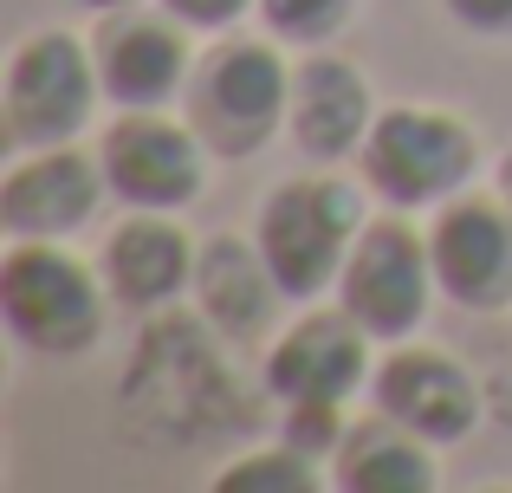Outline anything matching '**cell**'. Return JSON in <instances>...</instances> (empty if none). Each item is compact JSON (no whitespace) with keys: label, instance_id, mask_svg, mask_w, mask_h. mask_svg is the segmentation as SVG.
I'll list each match as a JSON object with an SVG mask.
<instances>
[{"label":"cell","instance_id":"5","mask_svg":"<svg viewBox=\"0 0 512 493\" xmlns=\"http://www.w3.org/2000/svg\"><path fill=\"white\" fill-rule=\"evenodd\" d=\"M435 253H428V234H415L402 215H376L357 228L350 241V260L338 273V305L357 318L370 338H409L428 318V299H435Z\"/></svg>","mask_w":512,"mask_h":493},{"label":"cell","instance_id":"22","mask_svg":"<svg viewBox=\"0 0 512 493\" xmlns=\"http://www.w3.org/2000/svg\"><path fill=\"white\" fill-rule=\"evenodd\" d=\"M78 7H91V13H117V7H137V0H78Z\"/></svg>","mask_w":512,"mask_h":493},{"label":"cell","instance_id":"11","mask_svg":"<svg viewBox=\"0 0 512 493\" xmlns=\"http://www.w3.org/2000/svg\"><path fill=\"white\" fill-rule=\"evenodd\" d=\"M91 59H98L104 98L124 104V111L163 104L188 85V39L169 7L163 13H137V7L104 13L98 33H91Z\"/></svg>","mask_w":512,"mask_h":493},{"label":"cell","instance_id":"8","mask_svg":"<svg viewBox=\"0 0 512 493\" xmlns=\"http://www.w3.org/2000/svg\"><path fill=\"white\" fill-rule=\"evenodd\" d=\"M441 299L467 312H506L512 305V202L487 195H448L428 228Z\"/></svg>","mask_w":512,"mask_h":493},{"label":"cell","instance_id":"7","mask_svg":"<svg viewBox=\"0 0 512 493\" xmlns=\"http://www.w3.org/2000/svg\"><path fill=\"white\" fill-rule=\"evenodd\" d=\"M98 163L124 208H182L201 189V137L195 124L163 117V104L117 117L98 143Z\"/></svg>","mask_w":512,"mask_h":493},{"label":"cell","instance_id":"6","mask_svg":"<svg viewBox=\"0 0 512 493\" xmlns=\"http://www.w3.org/2000/svg\"><path fill=\"white\" fill-rule=\"evenodd\" d=\"M98 59H91V39L78 33H33L20 52L7 59V130L26 150H52V143H72L91 124V104H98Z\"/></svg>","mask_w":512,"mask_h":493},{"label":"cell","instance_id":"19","mask_svg":"<svg viewBox=\"0 0 512 493\" xmlns=\"http://www.w3.org/2000/svg\"><path fill=\"white\" fill-rule=\"evenodd\" d=\"M344 403H286V442L312 461H331L344 442Z\"/></svg>","mask_w":512,"mask_h":493},{"label":"cell","instance_id":"3","mask_svg":"<svg viewBox=\"0 0 512 493\" xmlns=\"http://www.w3.org/2000/svg\"><path fill=\"white\" fill-rule=\"evenodd\" d=\"M292 111V65L260 39H227L188 72V124L208 150L253 156Z\"/></svg>","mask_w":512,"mask_h":493},{"label":"cell","instance_id":"1","mask_svg":"<svg viewBox=\"0 0 512 493\" xmlns=\"http://www.w3.org/2000/svg\"><path fill=\"white\" fill-rule=\"evenodd\" d=\"M104 273L59 241H13L0 260V318L33 357H85L104 338Z\"/></svg>","mask_w":512,"mask_h":493},{"label":"cell","instance_id":"10","mask_svg":"<svg viewBox=\"0 0 512 493\" xmlns=\"http://www.w3.org/2000/svg\"><path fill=\"white\" fill-rule=\"evenodd\" d=\"M104 163L72 143H52V150L26 156L7 169L0 182V221H7L13 241H65L78 234L104 202Z\"/></svg>","mask_w":512,"mask_h":493},{"label":"cell","instance_id":"9","mask_svg":"<svg viewBox=\"0 0 512 493\" xmlns=\"http://www.w3.org/2000/svg\"><path fill=\"white\" fill-rule=\"evenodd\" d=\"M370 403L383 416H396L402 429H415L422 442L448 448L467 442L480 422V383L454 364L448 351H428V344H402L376 364L370 377Z\"/></svg>","mask_w":512,"mask_h":493},{"label":"cell","instance_id":"14","mask_svg":"<svg viewBox=\"0 0 512 493\" xmlns=\"http://www.w3.org/2000/svg\"><path fill=\"white\" fill-rule=\"evenodd\" d=\"M195 241L169 221V208H130V221H117L104 241V286L117 305H169L175 292L195 286Z\"/></svg>","mask_w":512,"mask_h":493},{"label":"cell","instance_id":"23","mask_svg":"<svg viewBox=\"0 0 512 493\" xmlns=\"http://www.w3.org/2000/svg\"><path fill=\"white\" fill-rule=\"evenodd\" d=\"M500 195H506V202H512V150L500 156Z\"/></svg>","mask_w":512,"mask_h":493},{"label":"cell","instance_id":"17","mask_svg":"<svg viewBox=\"0 0 512 493\" xmlns=\"http://www.w3.org/2000/svg\"><path fill=\"white\" fill-rule=\"evenodd\" d=\"M214 487L221 493H312L318 474H312V455H299L286 442V448H266V455H247L234 468H221Z\"/></svg>","mask_w":512,"mask_h":493},{"label":"cell","instance_id":"4","mask_svg":"<svg viewBox=\"0 0 512 493\" xmlns=\"http://www.w3.org/2000/svg\"><path fill=\"white\" fill-rule=\"evenodd\" d=\"M357 163H363V182L376 189V202L428 208V202H448V195H461L474 182L480 143L461 117L402 104V111H383L370 124Z\"/></svg>","mask_w":512,"mask_h":493},{"label":"cell","instance_id":"18","mask_svg":"<svg viewBox=\"0 0 512 493\" xmlns=\"http://www.w3.org/2000/svg\"><path fill=\"white\" fill-rule=\"evenodd\" d=\"M260 20L286 46H325L350 20V0H260Z\"/></svg>","mask_w":512,"mask_h":493},{"label":"cell","instance_id":"13","mask_svg":"<svg viewBox=\"0 0 512 493\" xmlns=\"http://www.w3.org/2000/svg\"><path fill=\"white\" fill-rule=\"evenodd\" d=\"M286 124H292V137H299V150L318 156V163L357 156L363 137H370V124H376L370 78H363L350 59H338V52H312L305 65H292Z\"/></svg>","mask_w":512,"mask_h":493},{"label":"cell","instance_id":"2","mask_svg":"<svg viewBox=\"0 0 512 493\" xmlns=\"http://www.w3.org/2000/svg\"><path fill=\"white\" fill-rule=\"evenodd\" d=\"M357 228H363V202H357L350 182L292 176V182H279V189L266 195L253 241H260L266 266H273L279 292H286L292 305H312L318 292L338 286Z\"/></svg>","mask_w":512,"mask_h":493},{"label":"cell","instance_id":"16","mask_svg":"<svg viewBox=\"0 0 512 493\" xmlns=\"http://www.w3.org/2000/svg\"><path fill=\"white\" fill-rule=\"evenodd\" d=\"M428 448L435 442H422L415 429H402L396 416H383L376 409L363 429H344V442H338V481L344 493H428L435 487V461H428Z\"/></svg>","mask_w":512,"mask_h":493},{"label":"cell","instance_id":"21","mask_svg":"<svg viewBox=\"0 0 512 493\" xmlns=\"http://www.w3.org/2000/svg\"><path fill=\"white\" fill-rule=\"evenodd\" d=\"M182 26H195V33H227V26L240 20L247 7H260V0H163Z\"/></svg>","mask_w":512,"mask_h":493},{"label":"cell","instance_id":"15","mask_svg":"<svg viewBox=\"0 0 512 493\" xmlns=\"http://www.w3.org/2000/svg\"><path fill=\"white\" fill-rule=\"evenodd\" d=\"M195 299H201V318L227 338H253V331L273 318V305L286 299L266 266L260 241H234V234H214L195 260Z\"/></svg>","mask_w":512,"mask_h":493},{"label":"cell","instance_id":"20","mask_svg":"<svg viewBox=\"0 0 512 493\" xmlns=\"http://www.w3.org/2000/svg\"><path fill=\"white\" fill-rule=\"evenodd\" d=\"M441 7H448L454 26H467L480 39H512V0H441Z\"/></svg>","mask_w":512,"mask_h":493},{"label":"cell","instance_id":"12","mask_svg":"<svg viewBox=\"0 0 512 493\" xmlns=\"http://www.w3.org/2000/svg\"><path fill=\"white\" fill-rule=\"evenodd\" d=\"M370 370V331L344 312H305L266 357V390L279 403H350Z\"/></svg>","mask_w":512,"mask_h":493}]
</instances>
